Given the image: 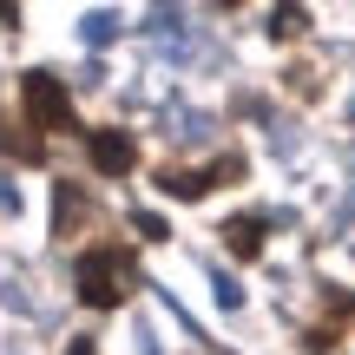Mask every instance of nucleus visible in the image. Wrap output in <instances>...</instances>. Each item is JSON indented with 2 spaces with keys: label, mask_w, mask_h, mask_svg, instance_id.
Listing matches in <instances>:
<instances>
[{
  "label": "nucleus",
  "mask_w": 355,
  "mask_h": 355,
  "mask_svg": "<svg viewBox=\"0 0 355 355\" xmlns=\"http://www.w3.org/2000/svg\"><path fill=\"white\" fill-rule=\"evenodd\" d=\"M73 283H79V303L86 309H119L132 290H139V263H132L125 243H99V250L79 257Z\"/></svg>",
  "instance_id": "nucleus-1"
},
{
  "label": "nucleus",
  "mask_w": 355,
  "mask_h": 355,
  "mask_svg": "<svg viewBox=\"0 0 355 355\" xmlns=\"http://www.w3.org/2000/svg\"><path fill=\"white\" fill-rule=\"evenodd\" d=\"M20 105H26V125H40V132H73V125H79L73 92H66L60 73H46V66L20 73Z\"/></svg>",
  "instance_id": "nucleus-2"
},
{
  "label": "nucleus",
  "mask_w": 355,
  "mask_h": 355,
  "mask_svg": "<svg viewBox=\"0 0 355 355\" xmlns=\"http://www.w3.org/2000/svg\"><path fill=\"white\" fill-rule=\"evenodd\" d=\"M86 158H92L99 178H132V171H139V139H132L125 125H99L86 139Z\"/></svg>",
  "instance_id": "nucleus-3"
},
{
  "label": "nucleus",
  "mask_w": 355,
  "mask_h": 355,
  "mask_svg": "<svg viewBox=\"0 0 355 355\" xmlns=\"http://www.w3.org/2000/svg\"><path fill=\"white\" fill-rule=\"evenodd\" d=\"M92 217H99V198L79 178H53V237H79Z\"/></svg>",
  "instance_id": "nucleus-4"
},
{
  "label": "nucleus",
  "mask_w": 355,
  "mask_h": 355,
  "mask_svg": "<svg viewBox=\"0 0 355 355\" xmlns=\"http://www.w3.org/2000/svg\"><path fill=\"white\" fill-rule=\"evenodd\" d=\"M224 250L243 257V263H250V257H263V217H250V211L230 217V224H224Z\"/></svg>",
  "instance_id": "nucleus-5"
},
{
  "label": "nucleus",
  "mask_w": 355,
  "mask_h": 355,
  "mask_svg": "<svg viewBox=\"0 0 355 355\" xmlns=\"http://www.w3.org/2000/svg\"><path fill=\"white\" fill-rule=\"evenodd\" d=\"M0 152H7V158H20V165H40V158H46V145H40L33 132H20L13 119H0Z\"/></svg>",
  "instance_id": "nucleus-6"
},
{
  "label": "nucleus",
  "mask_w": 355,
  "mask_h": 355,
  "mask_svg": "<svg viewBox=\"0 0 355 355\" xmlns=\"http://www.w3.org/2000/svg\"><path fill=\"white\" fill-rule=\"evenodd\" d=\"M158 191H171V198H204V191H217V184H211V171L171 165V171H158Z\"/></svg>",
  "instance_id": "nucleus-7"
},
{
  "label": "nucleus",
  "mask_w": 355,
  "mask_h": 355,
  "mask_svg": "<svg viewBox=\"0 0 355 355\" xmlns=\"http://www.w3.org/2000/svg\"><path fill=\"white\" fill-rule=\"evenodd\" d=\"M303 33H309L303 0H277V13H270V40H303Z\"/></svg>",
  "instance_id": "nucleus-8"
},
{
  "label": "nucleus",
  "mask_w": 355,
  "mask_h": 355,
  "mask_svg": "<svg viewBox=\"0 0 355 355\" xmlns=\"http://www.w3.org/2000/svg\"><path fill=\"white\" fill-rule=\"evenodd\" d=\"M79 33H86V46H112V40H119V13H86Z\"/></svg>",
  "instance_id": "nucleus-9"
},
{
  "label": "nucleus",
  "mask_w": 355,
  "mask_h": 355,
  "mask_svg": "<svg viewBox=\"0 0 355 355\" xmlns=\"http://www.w3.org/2000/svg\"><path fill=\"white\" fill-rule=\"evenodd\" d=\"M132 230H139L145 243H165V237H171V224H165L158 211H132Z\"/></svg>",
  "instance_id": "nucleus-10"
},
{
  "label": "nucleus",
  "mask_w": 355,
  "mask_h": 355,
  "mask_svg": "<svg viewBox=\"0 0 355 355\" xmlns=\"http://www.w3.org/2000/svg\"><path fill=\"white\" fill-rule=\"evenodd\" d=\"M283 86H290V92H309V99H316V92H322V79H316V66H283Z\"/></svg>",
  "instance_id": "nucleus-11"
},
{
  "label": "nucleus",
  "mask_w": 355,
  "mask_h": 355,
  "mask_svg": "<svg viewBox=\"0 0 355 355\" xmlns=\"http://www.w3.org/2000/svg\"><path fill=\"white\" fill-rule=\"evenodd\" d=\"M211 283H217V303H224V309H237V303H243V290H237L230 277H211Z\"/></svg>",
  "instance_id": "nucleus-12"
},
{
  "label": "nucleus",
  "mask_w": 355,
  "mask_h": 355,
  "mask_svg": "<svg viewBox=\"0 0 355 355\" xmlns=\"http://www.w3.org/2000/svg\"><path fill=\"white\" fill-rule=\"evenodd\" d=\"M66 355H99V343H92V336H73V343H66Z\"/></svg>",
  "instance_id": "nucleus-13"
},
{
  "label": "nucleus",
  "mask_w": 355,
  "mask_h": 355,
  "mask_svg": "<svg viewBox=\"0 0 355 355\" xmlns=\"http://www.w3.org/2000/svg\"><path fill=\"white\" fill-rule=\"evenodd\" d=\"M0 211H20V191H13L7 178H0Z\"/></svg>",
  "instance_id": "nucleus-14"
},
{
  "label": "nucleus",
  "mask_w": 355,
  "mask_h": 355,
  "mask_svg": "<svg viewBox=\"0 0 355 355\" xmlns=\"http://www.w3.org/2000/svg\"><path fill=\"white\" fill-rule=\"evenodd\" d=\"M0 26H20V7L13 0H0Z\"/></svg>",
  "instance_id": "nucleus-15"
},
{
  "label": "nucleus",
  "mask_w": 355,
  "mask_h": 355,
  "mask_svg": "<svg viewBox=\"0 0 355 355\" xmlns=\"http://www.w3.org/2000/svg\"><path fill=\"white\" fill-rule=\"evenodd\" d=\"M217 7H243V0H217Z\"/></svg>",
  "instance_id": "nucleus-16"
},
{
  "label": "nucleus",
  "mask_w": 355,
  "mask_h": 355,
  "mask_svg": "<svg viewBox=\"0 0 355 355\" xmlns=\"http://www.w3.org/2000/svg\"><path fill=\"white\" fill-rule=\"evenodd\" d=\"M198 355H224V349H198Z\"/></svg>",
  "instance_id": "nucleus-17"
}]
</instances>
